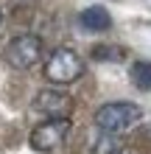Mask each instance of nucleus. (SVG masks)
Listing matches in <instances>:
<instances>
[{
  "instance_id": "nucleus-2",
  "label": "nucleus",
  "mask_w": 151,
  "mask_h": 154,
  "mask_svg": "<svg viewBox=\"0 0 151 154\" xmlns=\"http://www.w3.org/2000/svg\"><path fill=\"white\" fill-rule=\"evenodd\" d=\"M81 73H84V62L70 48H56L45 62V79L53 84H70Z\"/></svg>"
},
{
  "instance_id": "nucleus-5",
  "label": "nucleus",
  "mask_w": 151,
  "mask_h": 154,
  "mask_svg": "<svg viewBox=\"0 0 151 154\" xmlns=\"http://www.w3.org/2000/svg\"><path fill=\"white\" fill-rule=\"evenodd\" d=\"M34 109L48 115L50 121H59V118H67L70 112V98L59 90H39L34 95Z\"/></svg>"
},
{
  "instance_id": "nucleus-8",
  "label": "nucleus",
  "mask_w": 151,
  "mask_h": 154,
  "mask_svg": "<svg viewBox=\"0 0 151 154\" xmlns=\"http://www.w3.org/2000/svg\"><path fill=\"white\" fill-rule=\"evenodd\" d=\"M90 56L95 62H120L123 59V51L115 48V45H95V48L90 51Z\"/></svg>"
},
{
  "instance_id": "nucleus-6",
  "label": "nucleus",
  "mask_w": 151,
  "mask_h": 154,
  "mask_svg": "<svg viewBox=\"0 0 151 154\" xmlns=\"http://www.w3.org/2000/svg\"><path fill=\"white\" fill-rule=\"evenodd\" d=\"M78 20H81V25H84L87 31H92V34L109 31V25H112V17H109V11H106L104 6H90V8H84Z\"/></svg>"
},
{
  "instance_id": "nucleus-7",
  "label": "nucleus",
  "mask_w": 151,
  "mask_h": 154,
  "mask_svg": "<svg viewBox=\"0 0 151 154\" xmlns=\"http://www.w3.org/2000/svg\"><path fill=\"white\" fill-rule=\"evenodd\" d=\"M129 76H131V81H134L137 90H151V62L137 59L134 65H131Z\"/></svg>"
},
{
  "instance_id": "nucleus-3",
  "label": "nucleus",
  "mask_w": 151,
  "mask_h": 154,
  "mask_svg": "<svg viewBox=\"0 0 151 154\" xmlns=\"http://www.w3.org/2000/svg\"><path fill=\"white\" fill-rule=\"evenodd\" d=\"M42 59V39L34 34H20L6 45V62L14 70H28Z\"/></svg>"
},
{
  "instance_id": "nucleus-4",
  "label": "nucleus",
  "mask_w": 151,
  "mask_h": 154,
  "mask_svg": "<svg viewBox=\"0 0 151 154\" xmlns=\"http://www.w3.org/2000/svg\"><path fill=\"white\" fill-rule=\"evenodd\" d=\"M67 129H70V123H67V118H59V121H45V123H39L37 129L31 132V149L34 151H39V154H56L62 149V143L67 140Z\"/></svg>"
},
{
  "instance_id": "nucleus-1",
  "label": "nucleus",
  "mask_w": 151,
  "mask_h": 154,
  "mask_svg": "<svg viewBox=\"0 0 151 154\" xmlns=\"http://www.w3.org/2000/svg\"><path fill=\"white\" fill-rule=\"evenodd\" d=\"M140 118H143V109L137 104H129V101H112V104H104L98 112H95V126L106 134H115V132H123L129 126H134Z\"/></svg>"
},
{
  "instance_id": "nucleus-9",
  "label": "nucleus",
  "mask_w": 151,
  "mask_h": 154,
  "mask_svg": "<svg viewBox=\"0 0 151 154\" xmlns=\"http://www.w3.org/2000/svg\"><path fill=\"white\" fill-rule=\"evenodd\" d=\"M112 151H115V140L104 132V137L95 143V154H112Z\"/></svg>"
},
{
  "instance_id": "nucleus-10",
  "label": "nucleus",
  "mask_w": 151,
  "mask_h": 154,
  "mask_svg": "<svg viewBox=\"0 0 151 154\" xmlns=\"http://www.w3.org/2000/svg\"><path fill=\"white\" fill-rule=\"evenodd\" d=\"M0 23H3V14H0Z\"/></svg>"
}]
</instances>
